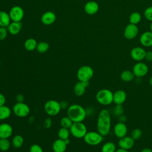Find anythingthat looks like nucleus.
Here are the masks:
<instances>
[{"label":"nucleus","instance_id":"43","mask_svg":"<svg viewBox=\"0 0 152 152\" xmlns=\"http://www.w3.org/2000/svg\"><path fill=\"white\" fill-rule=\"evenodd\" d=\"M60 105H61V109H67L68 107V103L66 101H62L60 102Z\"/></svg>","mask_w":152,"mask_h":152},{"label":"nucleus","instance_id":"2","mask_svg":"<svg viewBox=\"0 0 152 152\" xmlns=\"http://www.w3.org/2000/svg\"><path fill=\"white\" fill-rule=\"evenodd\" d=\"M66 113L73 122H83L87 115L86 109L78 104H72L69 106L67 108Z\"/></svg>","mask_w":152,"mask_h":152},{"label":"nucleus","instance_id":"4","mask_svg":"<svg viewBox=\"0 0 152 152\" xmlns=\"http://www.w3.org/2000/svg\"><path fill=\"white\" fill-rule=\"evenodd\" d=\"M94 75L93 69L88 65H83L78 68L77 72V77L78 81L89 82Z\"/></svg>","mask_w":152,"mask_h":152},{"label":"nucleus","instance_id":"25","mask_svg":"<svg viewBox=\"0 0 152 152\" xmlns=\"http://www.w3.org/2000/svg\"><path fill=\"white\" fill-rule=\"evenodd\" d=\"M37 45V42L34 39L28 38L25 41L24 46L27 51H33L36 49Z\"/></svg>","mask_w":152,"mask_h":152},{"label":"nucleus","instance_id":"35","mask_svg":"<svg viewBox=\"0 0 152 152\" xmlns=\"http://www.w3.org/2000/svg\"><path fill=\"white\" fill-rule=\"evenodd\" d=\"M142 134V132L141 129L139 128H135L132 131L130 136L134 141H135L140 139L141 137Z\"/></svg>","mask_w":152,"mask_h":152},{"label":"nucleus","instance_id":"34","mask_svg":"<svg viewBox=\"0 0 152 152\" xmlns=\"http://www.w3.org/2000/svg\"><path fill=\"white\" fill-rule=\"evenodd\" d=\"M124 107L122 104H116V106L112 109V113L115 116L119 117L124 113Z\"/></svg>","mask_w":152,"mask_h":152},{"label":"nucleus","instance_id":"3","mask_svg":"<svg viewBox=\"0 0 152 152\" xmlns=\"http://www.w3.org/2000/svg\"><path fill=\"white\" fill-rule=\"evenodd\" d=\"M113 93L107 88H102L99 90L96 94L97 102L103 106H108L113 103Z\"/></svg>","mask_w":152,"mask_h":152},{"label":"nucleus","instance_id":"6","mask_svg":"<svg viewBox=\"0 0 152 152\" xmlns=\"http://www.w3.org/2000/svg\"><path fill=\"white\" fill-rule=\"evenodd\" d=\"M83 139L88 145L94 146L100 144L103 141V136L97 131H87Z\"/></svg>","mask_w":152,"mask_h":152},{"label":"nucleus","instance_id":"12","mask_svg":"<svg viewBox=\"0 0 152 152\" xmlns=\"http://www.w3.org/2000/svg\"><path fill=\"white\" fill-rule=\"evenodd\" d=\"M145 53L146 51L143 48L136 46L131 50L130 56L133 60L137 62H140L144 59Z\"/></svg>","mask_w":152,"mask_h":152},{"label":"nucleus","instance_id":"19","mask_svg":"<svg viewBox=\"0 0 152 152\" xmlns=\"http://www.w3.org/2000/svg\"><path fill=\"white\" fill-rule=\"evenodd\" d=\"M89 86V82H84L78 81L74 87V93L77 96H83L85 92L86 88Z\"/></svg>","mask_w":152,"mask_h":152},{"label":"nucleus","instance_id":"47","mask_svg":"<svg viewBox=\"0 0 152 152\" xmlns=\"http://www.w3.org/2000/svg\"><path fill=\"white\" fill-rule=\"evenodd\" d=\"M65 142L66 143V144H67V145H68V144H69V142H70V141H69V138H68V139H66V140H65Z\"/></svg>","mask_w":152,"mask_h":152},{"label":"nucleus","instance_id":"41","mask_svg":"<svg viewBox=\"0 0 152 152\" xmlns=\"http://www.w3.org/2000/svg\"><path fill=\"white\" fill-rule=\"evenodd\" d=\"M6 102V98L5 96L0 93V107L5 105Z\"/></svg>","mask_w":152,"mask_h":152},{"label":"nucleus","instance_id":"15","mask_svg":"<svg viewBox=\"0 0 152 152\" xmlns=\"http://www.w3.org/2000/svg\"><path fill=\"white\" fill-rule=\"evenodd\" d=\"M13 133L12 126L8 123L0 124V138H9Z\"/></svg>","mask_w":152,"mask_h":152},{"label":"nucleus","instance_id":"18","mask_svg":"<svg viewBox=\"0 0 152 152\" xmlns=\"http://www.w3.org/2000/svg\"><path fill=\"white\" fill-rule=\"evenodd\" d=\"M140 42L142 46H152V32L147 31L142 33L140 37Z\"/></svg>","mask_w":152,"mask_h":152},{"label":"nucleus","instance_id":"26","mask_svg":"<svg viewBox=\"0 0 152 152\" xmlns=\"http://www.w3.org/2000/svg\"><path fill=\"white\" fill-rule=\"evenodd\" d=\"M120 77L121 80L124 82H130L134 80L135 76L132 71L124 70L121 73Z\"/></svg>","mask_w":152,"mask_h":152},{"label":"nucleus","instance_id":"23","mask_svg":"<svg viewBox=\"0 0 152 152\" xmlns=\"http://www.w3.org/2000/svg\"><path fill=\"white\" fill-rule=\"evenodd\" d=\"M11 21L9 13L4 11H0V27H7L11 23Z\"/></svg>","mask_w":152,"mask_h":152},{"label":"nucleus","instance_id":"10","mask_svg":"<svg viewBox=\"0 0 152 152\" xmlns=\"http://www.w3.org/2000/svg\"><path fill=\"white\" fill-rule=\"evenodd\" d=\"M9 15L12 21L21 22L24 17V12L22 7L18 5H16L12 7L10 9Z\"/></svg>","mask_w":152,"mask_h":152},{"label":"nucleus","instance_id":"40","mask_svg":"<svg viewBox=\"0 0 152 152\" xmlns=\"http://www.w3.org/2000/svg\"><path fill=\"white\" fill-rule=\"evenodd\" d=\"M15 100L17 102H24V96L22 94H18L15 97Z\"/></svg>","mask_w":152,"mask_h":152},{"label":"nucleus","instance_id":"30","mask_svg":"<svg viewBox=\"0 0 152 152\" xmlns=\"http://www.w3.org/2000/svg\"><path fill=\"white\" fill-rule=\"evenodd\" d=\"M71 133L69 129L68 128L61 127L58 131V138H60L63 140H65L68 139Z\"/></svg>","mask_w":152,"mask_h":152},{"label":"nucleus","instance_id":"20","mask_svg":"<svg viewBox=\"0 0 152 152\" xmlns=\"http://www.w3.org/2000/svg\"><path fill=\"white\" fill-rule=\"evenodd\" d=\"M126 99V93L122 90H116L113 93V103L115 104H122Z\"/></svg>","mask_w":152,"mask_h":152},{"label":"nucleus","instance_id":"11","mask_svg":"<svg viewBox=\"0 0 152 152\" xmlns=\"http://www.w3.org/2000/svg\"><path fill=\"white\" fill-rule=\"evenodd\" d=\"M138 33V28L137 25L128 24L124 30V36L128 40H132L137 37Z\"/></svg>","mask_w":152,"mask_h":152},{"label":"nucleus","instance_id":"31","mask_svg":"<svg viewBox=\"0 0 152 152\" xmlns=\"http://www.w3.org/2000/svg\"><path fill=\"white\" fill-rule=\"evenodd\" d=\"M49 48V45L46 42H40L37 43L36 46L37 51L40 53H43L46 52Z\"/></svg>","mask_w":152,"mask_h":152},{"label":"nucleus","instance_id":"42","mask_svg":"<svg viewBox=\"0 0 152 152\" xmlns=\"http://www.w3.org/2000/svg\"><path fill=\"white\" fill-rule=\"evenodd\" d=\"M52 125V120L50 118H46L45 121V126L46 128L50 127Z\"/></svg>","mask_w":152,"mask_h":152},{"label":"nucleus","instance_id":"37","mask_svg":"<svg viewBox=\"0 0 152 152\" xmlns=\"http://www.w3.org/2000/svg\"><path fill=\"white\" fill-rule=\"evenodd\" d=\"M29 152H43V150L40 145L37 144H34L30 146Z\"/></svg>","mask_w":152,"mask_h":152},{"label":"nucleus","instance_id":"7","mask_svg":"<svg viewBox=\"0 0 152 152\" xmlns=\"http://www.w3.org/2000/svg\"><path fill=\"white\" fill-rule=\"evenodd\" d=\"M44 110L49 116H56L59 113L61 110L60 102L55 100H49L45 103L44 105Z\"/></svg>","mask_w":152,"mask_h":152},{"label":"nucleus","instance_id":"32","mask_svg":"<svg viewBox=\"0 0 152 152\" xmlns=\"http://www.w3.org/2000/svg\"><path fill=\"white\" fill-rule=\"evenodd\" d=\"M11 146V142L8 138H0V150L2 151H8Z\"/></svg>","mask_w":152,"mask_h":152},{"label":"nucleus","instance_id":"8","mask_svg":"<svg viewBox=\"0 0 152 152\" xmlns=\"http://www.w3.org/2000/svg\"><path fill=\"white\" fill-rule=\"evenodd\" d=\"M12 112L14 115L19 118L27 116L30 112L29 106L24 102H17L12 107Z\"/></svg>","mask_w":152,"mask_h":152},{"label":"nucleus","instance_id":"24","mask_svg":"<svg viewBox=\"0 0 152 152\" xmlns=\"http://www.w3.org/2000/svg\"><path fill=\"white\" fill-rule=\"evenodd\" d=\"M12 113L10 107L4 105L0 107V121H4L8 119Z\"/></svg>","mask_w":152,"mask_h":152},{"label":"nucleus","instance_id":"14","mask_svg":"<svg viewBox=\"0 0 152 152\" xmlns=\"http://www.w3.org/2000/svg\"><path fill=\"white\" fill-rule=\"evenodd\" d=\"M134 140L131 137V136H125L119 138L118 141V146L121 148L125 150H129L132 148L134 145Z\"/></svg>","mask_w":152,"mask_h":152},{"label":"nucleus","instance_id":"45","mask_svg":"<svg viewBox=\"0 0 152 152\" xmlns=\"http://www.w3.org/2000/svg\"><path fill=\"white\" fill-rule=\"evenodd\" d=\"M141 152H152V150L149 148H143Z\"/></svg>","mask_w":152,"mask_h":152},{"label":"nucleus","instance_id":"13","mask_svg":"<svg viewBox=\"0 0 152 152\" xmlns=\"http://www.w3.org/2000/svg\"><path fill=\"white\" fill-rule=\"evenodd\" d=\"M113 133L118 138H121L126 136L128 133L127 126L124 122H118L114 126Z\"/></svg>","mask_w":152,"mask_h":152},{"label":"nucleus","instance_id":"22","mask_svg":"<svg viewBox=\"0 0 152 152\" xmlns=\"http://www.w3.org/2000/svg\"><path fill=\"white\" fill-rule=\"evenodd\" d=\"M22 28V24L21 22L12 21L7 27V30L9 33L12 35L18 34Z\"/></svg>","mask_w":152,"mask_h":152},{"label":"nucleus","instance_id":"33","mask_svg":"<svg viewBox=\"0 0 152 152\" xmlns=\"http://www.w3.org/2000/svg\"><path fill=\"white\" fill-rule=\"evenodd\" d=\"M72 124H73L72 121L68 116L62 118L60 121V124L61 126L63 128H68V129L70 128Z\"/></svg>","mask_w":152,"mask_h":152},{"label":"nucleus","instance_id":"21","mask_svg":"<svg viewBox=\"0 0 152 152\" xmlns=\"http://www.w3.org/2000/svg\"><path fill=\"white\" fill-rule=\"evenodd\" d=\"M67 145L65 140L58 138L53 142L52 148L53 152H65Z\"/></svg>","mask_w":152,"mask_h":152},{"label":"nucleus","instance_id":"36","mask_svg":"<svg viewBox=\"0 0 152 152\" xmlns=\"http://www.w3.org/2000/svg\"><path fill=\"white\" fill-rule=\"evenodd\" d=\"M144 15L147 20L152 22V6L145 8L144 12Z\"/></svg>","mask_w":152,"mask_h":152},{"label":"nucleus","instance_id":"1","mask_svg":"<svg viewBox=\"0 0 152 152\" xmlns=\"http://www.w3.org/2000/svg\"><path fill=\"white\" fill-rule=\"evenodd\" d=\"M111 128V115L110 112L103 109L98 115L97 119V130L103 137L106 136L110 132Z\"/></svg>","mask_w":152,"mask_h":152},{"label":"nucleus","instance_id":"16","mask_svg":"<svg viewBox=\"0 0 152 152\" xmlns=\"http://www.w3.org/2000/svg\"><path fill=\"white\" fill-rule=\"evenodd\" d=\"M84 11L88 15H94L96 14L99 10L98 3L94 1H90L86 3L84 7Z\"/></svg>","mask_w":152,"mask_h":152},{"label":"nucleus","instance_id":"29","mask_svg":"<svg viewBox=\"0 0 152 152\" xmlns=\"http://www.w3.org/2000/svg\"><path fill=\"white\" fill-rule=\"evenodd\" d=\"M141 20V15L138 12H134L131 13L129 17V21L131 24H138Z\"/></svg>","mask_w":152,"mask_h":152},{"label":"nucleus","instance_id":"9","mask_svg":"<svg viewBox=\"0 0 152 152\" xmlns=\"http://www.w3.org/2000/svg\"><path fill=\"white\" fill-rule=\"evenodd\" d=\"M132 71L135 77L141 78L147 75L148 72L147 65L142 62H137L132 67Z\"/></svg>","mask_w":152,"mask_h":152},{"label":"nucleus","instance_id":"17","mask_svg":"<svg viewBox=\"0 0 152 152\" xmlns=\"http://www.w3.org/2000/svg\"><path fill=\"white\" fill-rule=\"evenodd\" d=\"M56 15L52 11H46L41 16L40 20L42 23L46 26L52 24L56 20Z\"/></svg>","mask_w":152,"mask_h":152},{"label":"nucleus","instance_id":"39","mask_svg":"<svg viewBox=\"0 0 152 152\" xmlns=\"http://www.w3.org/2000/svg\"><path fill=\"white\" fill-rule=\"evenodd\" d=\"M144 59L148 62H151L152 61V51L149 50L146 52L145 58Z\"/></svg>","mask_w":152,"mask_h":152},{"label":"nucleus","instance_id":"38","mask_svg":"<svg viewBox=\"0 0 152 152\" xmlns=\"http://www.w3.org/2000/svg\"><path fill=\"white\" fill-rule=\"evenodd\" d=\"M8 30L6 27H0V40H3L6 39L8 35Z\"/></svg>","mask_w":152,"mask_h":152},{"label":"nucleus","instance_id":"28","mask_svg":"<svg viewBox=\"0 0 152 152\" xmlns=\"http://www.w3.org/2000/svg\"><path fill=\"white\" fill-rule=\"evenodd\" d=\"M24 142V138L21 135H15L13 137L11 141L12 146L15 148H20Z\"/></svg>","mask_w":152,"mask_h":152},{"label":"nucleus","instance_id":"27","mask_svg":"<svg viewBox=\"0 0 152 152\" xmlns=\"http://www.w3.org/2000/svg\"><path fill=\"white\" fill-rule=\"evenodd\" d=\"M117 148L116 144L112 141H107L103 144L101 151L102 152H116Z\"/></svg>","mask_w":152,"mask_h":152},{"label":"nucleus","instance_id":"48","mask_svg":"<svg viewBox=\"0 0 152 152\" xmlns=\"http://www.w3.org/2000/svg\"><path fill=\"white\" fill-rule=\"evenodd\" d=\"M150 31L152 32V22H151V24L150 25Z\"/></svg>","mask_w":152,"mask_h":152},{"label":"nucleus","instance_id":"46","mask_svg":"<svg viewBox=\"0 0 152 152\" xmlns=\"http://www.w3.org/2000/svg\"><path fill=\"white\" fill-rule=\"evenodd\" d=\"M148 83H149V84L152 86V76L150 77L149 80H148Z\"/></svg>","mask_w":152,"mask_h":152},{"label":"nucleus","instance_id":"5","mask_svg":"<svg viewBox=\"0 0 152 152\" xmlns=\"http://www.w3.org/2000/svg\"><path fill=\"white\" fill-rule=\"evenodd\" d=\"M69 129L71 134L76 138H83L87 132V127L83 122H73Z\"/></svg>","mask_w":152,"mask_h":152},{"label":"nucleus","instance_id":"44","mask_svg":"<svg viewBox=\"0 0 152 152\" xmlns=\"http://www.w3.org/2000/svg\"><path fill=\"white\" fill-rule=\"evenodd\" d=\"M116 152H129V151L127 150H125V149H123V148H119L118 149L116 150Z\"/></svg>","mask_w":152,"mask_h":152}]
</instances>
